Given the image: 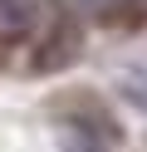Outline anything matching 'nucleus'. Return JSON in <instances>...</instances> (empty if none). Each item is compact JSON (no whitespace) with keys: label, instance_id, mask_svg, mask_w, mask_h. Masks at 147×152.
Instances as JSON below:
<instances>
[{"label":"nucleus","instance_id":"f257e3e1","mask_svg":"<svg viewBox=\"0 0 147 152\" xmlns=\"http://www.w3.org/2000/svg\"><path fill=\"white\" fill-rule=\"evenodd\" d=\"M59 147L64 152H113V137L103 142V128L83 118H64L59 123Z\"/></svg>","mask_w":147,"mask_h":152},{"label":"nucleus","instance_id":"f03ea898","mask_svg":"<svg viewBox=\"0 0 147 152\" xmlns=\"http://www.w3.org/2000/svg\"><path fill=\"white\" fill-rule=\"evenodd\" d=\"M29 25V0H0V34H15Z\"/></svg>","mask_w":147,"mask_h":152}]
</instances>
